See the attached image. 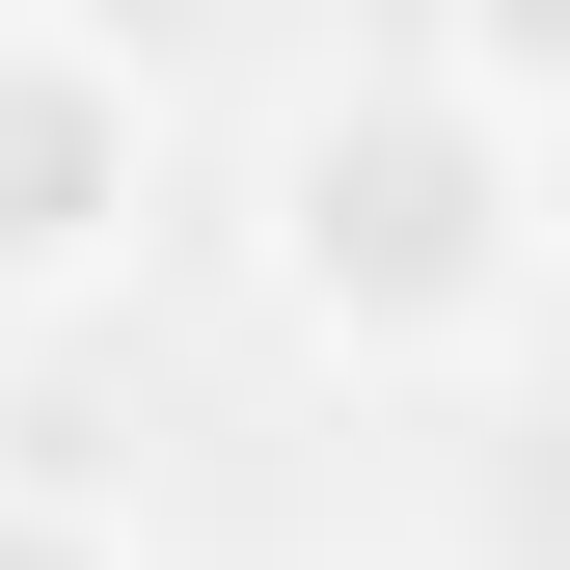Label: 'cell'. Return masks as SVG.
<instances>
[{
    "mask_svg": "<svg viewBox=\"0 0 570 570\" xmlns=\"http://www.w3.org/2000/svg\"><path fill=\"white\" fill-rule=\"evenodd\" d=\"M245 245H272V326L353 353V381H489L543 299V136L489 55H353V82L272 109L245 164Z\"/></svg>",
    "mask_w": 570,
    "mask_h": 570,
    "instance_id": "1",
    "label": "cell"
},
{
    "mask_svg": "<svg viewBox=\"0 0 570 570\" xmlns=\"http://www.w3.org/2000/svg\"><path fill=\"white\" fill-rule=\"evenodd\" d=\"M164 245V55L82 0H0V326H82Z\"/></svg>",
    "mask_w": 570,
    "mask_h": 570,
    "instance_id": "2",
    "label": "cell"
},
{
    "mask_svg": "<svg viewBox=\"0 0 570 570\" xmlns=\"http://www.w3.org/2000/svg\"><path fill=\"white\" fill-rule=\"evenodd\" d=\"M0 570H136L109 489H55V462H0Z\"/></svg>",
    "mask_w": 570,
    "mask_h": 570,
    "instance_id": "3",
    "label": "cell"
}]
</instances>
